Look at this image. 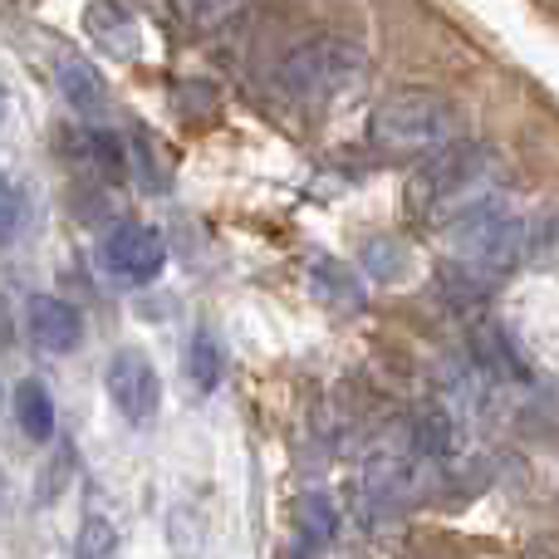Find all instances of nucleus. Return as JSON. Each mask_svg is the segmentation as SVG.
I'll return each mask as SVG.
<instances>
[{
	"mask_svg": "<svg viewBox=\"0 0 559 559\" xmlns=\"http://www.w3.org/2000/svg\"><path fill=\"white\" fill-rule=\"evenodd\" d=\"M255 0H177V15H182L187 29L197 35H212V29L236 25L241 15H251Z\"/></svg>",
	"mask_w": 559,
	"mask_h": 559,
	"instance_id": "obj_13",
	"label": "nucleus"
},
{
	"mask_svg": "<svg viewBox=\"0 0 559 559\" xmlns=\"http://www.w3.org/2000/svg\"><path fill=\"white\" fill-rule=\"evenodd\" d=\"M104 388H108V403L128 417L133 427H147L163 407V378H157L153 358L138 354V348H118L104 368Z\"/></svg>",
	"mask_w": 559,
	"mask_h": 559,
	"instance_id": "obj_6",
	"label": "nucleus"
},
{
	"mask_svg": "<svg viewBox=\"0 0 559 559\" xmlns=\"http://www.w3.org/2000/svg\"><path fill=\"white\" fill-rule=\"evenodd\" d=\"M10 407H15V423L29 442H49L55 437V397H49V388L39 378H20Z\"/></svg>",
	"mask_w": 559,
	"mask_h": 559,
	"instance_id": "obj_11",
	"label": "nucleus"
},
{
	"mask_svg": "<svg viewBox=\"0 0 559 559\" xmlns=\"http://www.w3.org/2000/svg\"><path fill=\"white\" fill-rule=\"evenodd\" d=\"M368 143L388 153H442L462 143V114L437 88H397L368 118Z\"/></svg>",
	"mask_w": 559,
	"mask_h": 559,
	"instance_id": "obj_3",
	"label": "nucleus"
},
{
	"mask_svg": "<svg viewBox=\"0 0 559 559\" xmlns=\"http://www.w3.org/2000/svg\"><path fill=\"white\" fill-rule=\"evenodd\" d=\"M358 261H364V271L373 280H383V285H403V280L413 275V251H407L397 236H373Z\"/></svg>",
	"mask_w": 559,
	"mask_h": 559,
	"instance_id": "obj_12",
	"label": "nucleus"
},
{
	"mask_svg": "<svg viewBox=\"0 0 559 559\" xmlns=\"http://www.w3.org/2000/svg\"><path fill=\"white\" fill-rule=\"evenodd\" d=\"M55 88H59V98H64L79 118H88V123H104V118L114 114V94H108L104 74H98L84 55H59Z\"/></svg>",
	"mask_w": 559,
	"mask_h": 559,
	"instance_id": "obj_9",
	"label": "nucleus"
},
{
	"mask_svg": "<svg viewBox=\"0 0 559 559\" xmlns=\"http://www.w3.org/2000/svg\"><path fill=\"white\" fill-rule=\"evenodd\" d=\"M20 226H25V192L20 182H5V246H15Z\"/></svg>",
	"mask_w": 559,
	"mask_h": 559,
	"instance_id": "obj_17",
	"label": "nucleus"
},
{
	"mask_svg": "<svg viewBox=\"0 0 559 559\" xmlns=\"http://www.w3.org/2000/svg\"><path fill=\"white\" fill-rule=\"evenodd\" d=\"M98 265L118 285H153L167 271V241L147 222H114L98 241Z\"/></svg>",
	"mask_w": 559,
	"mask_h": 559,
	"instance_id": "obj_5",
	"label": "nucleus"
},
{
	"mask_svg": "<svg viewBox=\"0 0 559 559\" xmlns=\"http://www.w3.org/2000/svg\"><path fill=\"white\" fill-rule=\"evenodd\" d=\"M531 265H559V206L550 212H540L531 222V255H525Z\"/></svg>",
	"mask_w": 559,
	"mask_h": 559,
	"instance_id": "obj_14",
	"label": "nucleus"
},
{
	"mask_svg": "<svg viewBox=\"0 0 559 559\" xmlns=\"http://www.w3.org/2000/svg\"><path fill=\"white\" fill-rule=\"evenodd\" d=\"M447 246L466 280H501L531 255V222L501 202H481L447 226Z\"/></svg>",
	"mask_w": 559,
	"mask_h": 559,
	"instance_id": "obj_2",
	"label": "nucleus"
},
{
	"mask_svg": "<svg viewBox=\"0 0 559 559\" xmlns=\"http://www.w3.org/2000/svg\"><path fill=\"white\" fill-rule=\"evenodd\" d=\"M491 182H496V153L486 143L462 138V143L432 153L413 173V182H407V212H413L417 222L452 226L462 212L491 202V197H486Z\"/></svg>",
	"mask_w": 559,
	"mask_h": 559,
	"instance_id": "obj_1",
	"label": "nucleus"
},
{
	"mask_svg": "<svg viewBox=\"0 0 559 559\" xmlns=\"http://www.w3.org/2000/svg\"><path fill=\"white\" fill-rule=\"evenodd\" d=\"M368 74V49L348 35H314L280 59V88L299 104H329Z\"/></svg>",
	"mask_w": 559,
	"mask_h": 559,
	"instance_id": "obj_4",
	"label": "nucleus"
},
{
	"mask_svg": "<svg viewBox=\"0 0 559 559\" xmlns=\"http://www.w3.org/2000/svg\"><path fill=\"white\" fill-rule=\"evenodd\" d=\"M309 285L319 289V295L329 299V305H338V309H358V289L348 285V275H338L334 265H314V280Z\"/></svg>",
	"mask_w": 559,
	"mask_h": 559,
	"instance_id": "obj_16",
	"label": "nucleus"
},
{
	"mask_svg": "<svg viewBox=\"0 0 559 559\" xmlns=\"http://www.w3.org/2000/svg\"><path fill=\"white\" fill-rule=\"evenodd\" d=\"M182 368H187V383L197 388V393H216L226 378V348L222 338L212 334V329H192V338H187V354H182Z\"/></svg>",
	"mask_w": 559,
	"mask_h": 559,
	"instance_id": "obj_10",
	"label": "nucleus"
},
{
	"mask_svg": "<svg viewBox=\"0 0 559 559\" xmlns=\"http://www.w3.org/2000/svg\"><path fill=\"white\" fill-rule=\"evenodd\" d=\"M84 35L104 49L108 59H138L143 55V25H138L128 0H88L84 5Z\"/></svg>",
	"mask_w": 559,
	"mask_h": 559,
	"instance_id": "obj_8",
	"label": "nucleus"
},
{
	"mask_svg": "<svg viewBox=\"0 0 559 559\" xmlns=\"http://www.w3.org/2000/svg\"><path fill=\"white\" fill-rule=\"evenodd\" d=\"M114 550H118V535H114V525L108 521H84V535H79V550H74V559H114Z\"/></svg>",
	"mask_w": 559,
	"mask_h": 559,
	"instance_id": "obj_15",
	"label": "nucleus"
},
{
	"mask_svg": "<svg viewBox=\"0 0 559 559\" xmlns=\"http://www.w3.org/2000/svg\"><path fill=\"white\" fill-rule=\"evenodd\" d=\"M25 329H29V344L39 354H74L84 344V314H79L69 299L59 295H35L25 305Z\"/></svg>",
	"mask_w": 559,
	"mask_h": 559,
	"instance_id": "obj_7",
	"label": "nucleus"
}]
</instances>
